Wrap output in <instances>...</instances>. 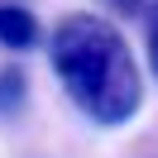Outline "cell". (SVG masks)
<instances>
[{
    "label": "cell",
    "mask_w": 158,
    "mask_h": 158,
    "mask_svg": "<svg viewBox=\"0 0 158 158\" xmlns=\"http://www.w3.org/2000/svg\"><path fill=\"white\" fill-rule=\"evenodd\" d=\"M48 62L91 125H129L144 106V67L129 39L91 10H72L48 34Z\"/></svg>",
    "instance_id": "cell-1"
},
{
    "label": "cell",
    "mask_w": 158,
    "mask_h": 158,
    "mask_svg": "<svg viewBox=\"0 0 158 158\" xmlns=\"http://www.w3.org/2000/svg\"><path fill=\"white\" fill-rule=\"evenodd\" d=\"M39 39H43V29H39V19H34V10L0 0V43H5L10 53H29Z\"/></svg>",
    "instance_id": "cell-2"
},
{
    "label": "cell",
    "mask_w": 158,
    "mask_h": 158,
    "mask_svg": "<svg viewBox=\"0 0 158 158\" xmlns=\"http://www.w3.org/2000/svg\"><path fill=\"white\" fill-rule=\"evenodd\" d=\"M24 101H29V77H24V67H19V62L0 67V115L15 120Z\"/></svg>",
    "instance_id": "cell-3"
},
{
    "label": "cell",
    "mask_w": 158,
    "mask_h": 158,
    "mask_svg": "<svg viewBox=\"0 0 158 158\" xmlns=\"http://www.w3.org/2000/svg\"><path fill=\"white\" fill-rule=\"evenodd\" d=\"M139 19H144V48H148V72H153V81H158V0H148L144 10H139Z\"/></svg>",
    "instance_id": "cell-4"
},
{
    "label": "cell",
    "mask_w": 158,
    "mask_h": 158,
    "mask_svg": "<svg viewBox=\"0 0 158 158\" xmlns=\"http://www.w3.org/2000/svg\"><path fill=\"white\" fill-rule=\"evenodd\" d=\"M110 5H115L120 15H139V10H144V0H110Z\"/></svg>",
    "instance_id": "cell-5"
}]
</instances>
